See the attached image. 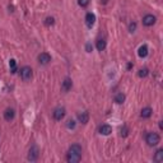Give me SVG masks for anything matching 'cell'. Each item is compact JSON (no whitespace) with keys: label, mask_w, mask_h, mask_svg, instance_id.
<instances>
[{"label":"cell","mask_w":163,"mask_h":163,"mask_svg":"<svg viewBox=\"0 0 163 163\" xmlns=\"http://www.w3.org/2000/svg\"><path fill=\"white\" fill-rule=\"evenodd\" d=\"M82 158V147L79 144H73L66 154V161L69 163H78Z\"/></svg>","instance_id":"obj_1"},{"label":"cell","mask_w":163,"mask_h":163,"mask_svg":"<svg viewBox=\"0 0 163 163\" xmlns=\"http://www.w3.org/2000/svg\"><path fill=\"white\" fill-rule=\"evenodd\" d=\"M145 142L149 147H154L161 142V138L157 133H148L145 136Z\"/></svg>","instance_id":"obj_2"},{"label":"cell","mask_w":163,"mask_h":163,"mask_svg":"<svg viewBox=\"0 0 163 163\" xmlns=\"http://www.w3.org/2000/svg\"><path fill=\"white\" fill-rule=\"evenodd\" d=\"M32 77H33V71H32L31 66H23V68L20 69V78L23 79L24 82L31 80Z\"/></svg>","instance_id":"obj_3"},{"label":"cell","mask_w":163,"mask_h":163,"mask_svg":"<svg viewBox=\"0 0 163 163\" xmlns=\"http://www.w3.org/2000/svg\"><path fill=\"white\" fill-rule=\"evenodd\" d=\"M38 156H40V150H38V148H37L36 145H33V147H31V149H29V152H28L27 159L31 161V162H35V161L38 159Z\"/></svg>","instance_id":"obj_4"},{"label":"cell","mask_w":163,"mask_h":163,"mask_svg":"<svg viewBox=\"0 0 163 163\" xmlns=\"http://www.w3.org/2000/svg\"><path fill=\"white\" fill-rule=\"evenodd\" d=\"M64 116H65V108L64 107H56L55 110H54V118H55V120L60 121L64 118Z\"/></svg>","instance_id":"obj_5"},{"label":"cell","mask_w":163,"mask_h":163,"mask_svg":"<svg viewBox=\"0 0 163 163\" xmlns=\"http://www.w3.org/2000/svg\"><path fill=\"white\" fill-rule=\"evenodd\" d=\"M154 23H156V17L153 14H147V15H144V18H143V24L145 27H150V26H153Z\"/></svg>","instance_id":"obj_6"},{"label":"cell","mask_w":163,"mask_h":163,"mask_svg":"<svg viewBox=\"0 0 163 163\" xmlns=\"http://www.w3.org/2000/svg\"><path fill=\"white\" fill-rule=\"evenodd\" d=\"M51 61V56L49 55L47 52H41L38 55V62L41 65H47Z\"/></svg>","instance_id":"obj_7"},{"label":"cell","mask_w":163,"mask_h":163,"mask_svg":"<svg viewBox=\"0 0 163 163\" xmlns=\"http://www.w3.org/2000/svg\"><path fill=\"white\" fill-rule=\"evenodd\" d=\"M71 87H73V82L70 78H65L62 84H61V91L62 92H69L71 89Z\"/></svg>","instance_id":"obj_8"},{"label":"cell","mask_w":163,"mask_h":163,"mask_svg":"<svg viewBox=\"0 0 163 163\" xmlns=\"http://www.w3.org/2000/svg\"><path fill=\"white\" fill-rule=\"evenodd\" d=\"M94 22H96V15L93 13H88L85 15V24H87V27L92 28L94 26Z\"/></svg>","instance_id":"obj_9"},{"label":"cell","mask_w":163,"mask_h":163,"mask_svg":"<svg viewBox=\"0 0 163 163\" xmlns=\"http://www.w3.org/2000/svg\"><path fill=\"white\" fill-rule=\"evenodd\" d=\"M100 134H102V135H110L111 133H112V127L110 126V125H107V124H105V125H102V126H100Z\"/></svg>","instance_id":"obj_10"},{"label":"cell","mask_w":163,"mask_h":163,"mask_svg":"<svg viewBox=\"0 0 163 163\" xmlns=\"http://www.w3.org/2000/svg\"><path fill=\"white\" fill-rule=\"evenodd\" d=\"M14 116H15V112H14L13 108H6L5 112H4V118H5V120H6V121L13 120Z\"/></svg>","instance_id":"obj_11"},{"label":"cell","mask_w":163,"mask_h":163,"mask_svg":"<svg viewBox=\"0 0 163 163\" xmlns=\"http://www.w3.org/2000/svg\"><path fill=\"white\" fill-rule=\"evenodd\" d=\"M78 120H79V122H82V124H87V122H88V120H89V114L87 112V111L80 112V114L78 115Z\"/></svg>","instance_id":"obj_12"},{"label":"cell","mask_w":163,"mask_h":163,"mask_svg":"<svg viewBox=\"0 0 163 163\" xmlns=\"http://www.w3.org/2000/svg\"><path fill=\"white\" fill-rule=\"evenodd\" d=\"M152 114H153V110H152L150 107H145L142 110V112H140V116H142L143 118H149L152 116Z\"/></svg>","instance_id":"obj_13"},{"label":"cell","mask_w":163,"mask_h":163,"mask_svg":"<svg viewBox=\"0 0 163 163\" xmlns=\"http://www.w3.org/2000/svg\"><path fill=\"white\" fill-rule=\"evenodd\" d=\"M138 55L140 58H145L148 55V46L147 45H143V46H140L139 50H138Z\"/></svg>","instance_id":"obj_14"},{"label":"cell","mask_w":163,"mask_h":163,"mask_svg":"<svg viewBox=\"0 0 163 163\" xmlns=\"http://www.w3.org/2000/svg\"><path fill=\"white\" fill-rule=\"evenodd\" d=\"M154 161L158 162V163L163 162V149H158V150L156 152V154H154Z\"/></svg>","instance_id":"obj_15"},{"label":"cell","mask_w":163,"mask_h":163,"mask_svg":"<svg viewBox=\"0 0 163 163\" xmlns=\"http://www.w3.org/2000/svg\"><path fill=\"white\" fill-rule=\"evenodd\" d=\"M96 46H97V50H98V51H103L106 49V41L103 38H100L98 41H97Z\"/></svg>","instance_id":"obj_16"},{"label":"cell","mask_w":163,"mask_h":163,"mask_svg":"<svg viewBox=\"0 0 163 163\" xmlns=\"http://www.w3.org/2000/svg\"><path fill=\"white\" fill-rule=\"evenodd\" d=\"M124 101H125V94H124V93H117V94L115 96V102H116V103L120 105V103H122Z\"/></svg>","instance_id":"obj_17"},{"label":"cell","mask_w":163,"mask_h":163,"mask_svg":"<svg viewBox=\"0 0 163 163\" xmlns=\"http://www.w3.org/2000/svg\"><path fill=\"white\" fill-rule=\"evenodd\" d=\"M148 74H149V70H148L147 68H144V69H140V70H139V73H138V75H139L140 78H145Z\"/></svg>","instance_id":"obj_18"},{"label":"cell","mask_w":163,"mask_h":163,"mask_svg":"<svg viewBox=\"0 0 163 163\" xmlns=\"http://www.w3.org/2000/svg\"><path fill=\"white\" fill-rule=\"evenodd\" d=\"M54 23H55V19H54L52 17H47V18H46V20H45V24H46L47 27L52 26Z\"/></svg>","instance_id":"obj_19"},{"label":"cell","mask_w":163,"mask_h":163,"mask_svg":"<svg viewBox=\"0 0 163 163\" xmlns=\"http://www.w3.org/2000/svg\"><path fill=\"white\" fill-rule=\"evenodd\" d=\"M9 66H10V69H12V73H15V60L14 59H12L9 61Z\"/></svg>","instance_id":"obj_20"},{"label":"cell","mask_w":163,"mask_h":163,"mask_svg":"<svg viewBox=\"0 0 163 163\" xmlns=\"http://www.w3.org/2000/svg\"><path fill=\"white\" fill-rule=\"evenodd\" d=\"M78 4H79L82 8H85V6H88L89 0H78Z\"/></svg>","instance_id":"obj_21"},{"label":"cell","mask_w":163,"mask_h":163,"mask_svg":"<svg viewBox=\"0 0 163 163\" xmlns=\"http://www.w3.org/2000/svg\"><path fill=\"white\" fill-rule=\"evenodd\" d=\"M135 29H136V23L135 22H131V23L129 24V31L133 33V32H135Z\"/></svg>","instance_id":"obj_22"},{"label":"cell","mask_w":163,"mask_h":163,"mask_svg":"<svg viewBox=\"0 0 163 163\" xmlns=\"http://www.w3.org/2000/svg\"><path fill=\"white\" fill-rule=\"evenodd\" d=\"M66 127H68V129H74V127H75V121H74V120H69V121L66 122Z\"/></svg>","instance_id":"obj_23"},{"label":"cell","mask_w":163,"mask_h":163,"mask_svg":"<svg viewBox=\"0 0 163 163\" xmlns=\"http://www.w3.org/2000/svg\"><path fill=\"white\" fill-rule=\"evenodd\" d=\"M127 131H129L127 127L124 126V129H121V135H122V136H127Z\"/></svg>","instance_id":"obj_24"},{"label":"cell","mask_w":163,"mask_h":163,"mask_svg":"<svg viewBox=\"0 0 163 163\" xmlns=\"http://www.w3.org/2000/svg\"><path fill=\"white\" fill-rule=\"evenodd\" d=\"M85 50H87V52H91V51H92V45H91V43H87Z\"/></svg>","instance_id":"obj_25"},{"label":"cell","mask_w":163,"mask_h":163,"mask_svg":"<svg viewBox=\"0 0 163 163\" xmlns=\"http://www.w3.org/2000/svg\"><path fill=\"white\" fill-rule=\"evenodd\" d=\"M131 68H133V64L129 62V64H127V69H131Z\"/></svg>","instance_id":"obj_26"}]
</instances>
